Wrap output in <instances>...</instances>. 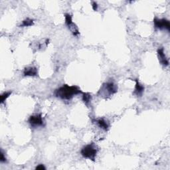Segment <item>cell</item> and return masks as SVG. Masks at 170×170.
<instances>
[{"label":"cell","mask_w":170,"mask_h":170,"mask_svg":"<svg viewBox=\"0 0 170 170\" xmlns=\"http://www.w3.org/2000/svg\"><path fill=\"white\" fill-rule=\"evenodd\" d=\"M96 123L98 124V126H99L100 128H102L103 130H107L108 129V127H109V125L108 122L106 120H104V119H98L96 121Z\"/></svg>","instance_id":"obj_9"},{"label":"cell","mask_w":170,"mask_h":170,"mask_svg":"<svg viewBox=\"0 0 170 170\" xmlns=\"http://www.w3.org/2000/svg\"><path fill=\"white\" fill-rule=\"evenodd\" d=\"M65 23L68 27L70 26V25L73 23L72 16H71L70 14L65 15Z\"/></svg>","instance_id":"obj_12"},{"label":"cell","mask_w":170,"mask_h":170,"mask_svg":"<svg viewBox=\"0 0 170 170\" xmlns=\"http://www.w3.org/2000/svg\"><path fill=\"white\" fill-rule=\"evenodd\" d=\"M80 93H82V92L77 86L65 84L55 91V95L62 100H70Z\"/></svg>","instance_id":"obj_1"},{"label":"cell","mask_w":170,"mask_h":170,"mask_svg":"<svg viewBox=\"0 0 170 170\" xmlns=\"http://www.w3.org/2000/svg\"><path fill=\"white\" fill-rule=\"evenodd\" d=\"M92 7H93V10H95V11L97 10L98 5H97V3H96V2H93V4H92Z\"/></svg>","instance_id":"obj_15"},{"label":"cell","mask_w":170,"mask_h":170,"mask_svg":"<svg viewBox=\"0 0 170 170\" xmlns=\"http://www.w3.org/2000/svg\"><path fill=\"white\" fill-rule=\"evenodd\" d=\"M153 23H154L155 27L160 29H167L170 30V23L168 20L165 19H158L155 18L153 19Z\"/></svg>","instance_id":"obj_4"},{"label":"cell","mask_w":170,"mask_h":170,"mask_svg":"<svg viewBox=\"0 0 170 170\" xmlns=\"http://www.w3.org/2000/svg\"><path fill=\"white\" fill-rule=\"evenodd\" d=\"M144 91V87L140 83L138 80H135V86L134 92V95L137 96H141Z\"/></svg>","instance_id":"obj_7"},{"label":"cell","mask_w":170,"mask_h":170,"mask_svg":"<svg viewBox=\"0 0 170 170\" xmlns=\"http://www.w3.org/2000/svg\"><path fill=\"white\" fill-rule=\"evenodd\" d=\"M23 74L25 76H30V77H35L37 75V68L33 66L25 68L23 71Z\"/></svg>","instance_id":"obj_8"},{"label":"cell","mask_w":170,"mask_h":170,"mask_svg":"<svg viewBox=\"0 0 170 170\" xmlns=\"http://www.w3.org/2000/svg\"><path fill=\"white\" fill-rule=\"evenodd\" d=\"M91 100V95L89 93H83V96H82V100L86 105L90 102Z\"/></svg>","instance_id":"obj_11"},{"label":"cell","mask_w":170,"mask_h":170,"mask_svg":"<svg viewBox=\"0 0 170 170\" xmlns=\"http://www.w3.org/2000/svg\"><path fill=\"white\" fill-rule=\"evenodd\" d=\"M33 25V20L29 19V18H27L26 19L23 21L21 25H20L21 27H29Z\"/></svg>","instance_id":"obj_10"},{"label":"cell","mask_w":170,"mask_h":170,"mask_svg":"<svg viewBox=\"0 0 170 170\" xmlns=\"http://www.w3.org/2000/svg\"><path fill=\"white\" fill-rule=\"evenodd\" d=\"M45 167L44 165H42V164H40L38 166L36 167V169H40V170H43V169H45Z\"/></svg>","instance_id":"obj_16"},{"label":"cell","mask_w":170,"mask_h":170,"mask_svg":"<svg viewBox=\"0 0 170 170\" xmlns=\"http://www.w3.org/2000/svg\"><path fill=\"white\" fill-rule=\"evenodd\" d=\"M117 90H118V88H117V86L115 84L112 82H106L101 87L99 92H98V95L104 96H109L116 93Z\"/></svg>","instance_id":"obj_2"},{"label":"cell","mask_w":170,"mask_h":170,"mask_svg":"<svg viewBox=\"0 0 170 170\" xmlns=\"http://www.w3.org/2000/svg\"><path fill=\"white\" fill-rule=\"evenodd\" d=\"M29 123L33 127H38V126H43L44 122H43L41 114H35L29 118Z\"/></svg>","instance_id":"obj_5"},{"label":"cell","mask_w":170,"mask_h":170,"mask_svg":"<svg viewBox=\"0 0 170 170\" xmlns=\"http://www.w3.org/2000/svg\"><path fill=\"white\" fill-rule=\"evenodd\" d=\"M80 153L84 158H88L89 160L95 161L97 150L96 149L95 145L93 144H91L83 147Z\"/></svg>","instance_id":"obj_3"},{"label":"cell","mask_w":170,"mask_h":170,"mask_svg":"<svg viewBox=\"0 0 170 170\" xmlns=\"http://www.w3.org/2000/svg\"><path fill=\"white\" fill-rule=\"evenodd\" d=\"M158 57H159V60L162 65H163L165 66H167L169 65V61L167 59L166 56L164 53V48H160L158 50Z\"/></svg>","instance_id":"obj_6"},{"label":"cell","mask_w":170,"mask_h":170,"mask_svg":"<svg viewBox=\"0 0 170 170\" xmlns=\"http://www.w3.org/2000/svg\"><path fill=\"white\" fill-rule=\"evenodd\" d=\"M11 92H6V93L2 94L1 95V103H3L5 102V100L11 95Z\"/></svg>","instance_id":"obj_13"},{"label":"cell","mask_w":170,"mask_h":170,"mask_svg":"<svg viewBox=\"0 0 170 170\" xmlns=\"http://www.w3.org/2000/svg\"><path fill=\"white\" fill-rule=\"evenodd\" d=\"M0 161H1V162L2 163L6 162V158L5 156H4V153L2 150L1 151V158H0Z\"/></svg>","instance_id":"obj_14"}]
</instances>
